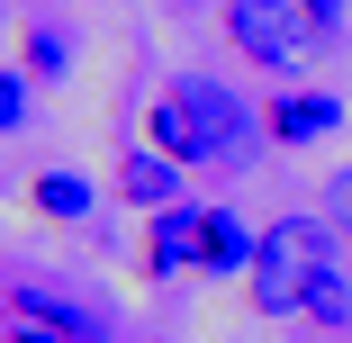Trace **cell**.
Masks as SVG:
<instances>
[{"mask_svg": "<svg viewBox=\"0 0 352 343\" xmlns=\"http://www.w3.org/2000/svg\"><path fill=\"white\" fill-rule=\"evenodd\" d=\"M307 10H316V19H325V27H334V19H343V0H307Z\"/></svg>", "mask_w": 352, "mask_h": 343, "instance_id": "obj_14", "label": "cell"}, {"mask_svg": "<svg viewBox=\"0 0 352 343\" xmlns=\"http://www.w3.org/2000/svg\"><path fill=\"white\" fill-rule=\"evenodd\" d=\"M271 145H316V135H334L343 126V100L334 91H289V100H271Z\"/></svg>", "mask_w": 352, "mask_h": 343, "instance_id": "obj_5", "label": "cell"}, {"mask_svg": "<svg viewBox=\"0 0 352 343\" xmlns=\"http://www.w3.org/2000/svg\"><path fill=\"white\" fill-rule=\"evenodd\" d=\"M0 343H73V334H63V325H45V316H19Z\"/></svg>", "mask_w": 352, "mask_h": 343, "instance_id": "obj_13", "label": "cell"}, {"mask_svg": "<svg viewBox=\"0 0 352 343\" xmlns=\"http://www.w3.org/2000/svg\"><path fill=\"white\" fill-rule=\"evenodd\" d=\"M253 244L262 235H244V217L199 208V271H253Z\"/></svg>", "mask_w": 352, "mask_h": 343, "instance_id": "obj_7", "label": "cell"}, {"mask_svg": "<svg viewBox=\"0 0 352 343\" xmlns=\"http://www.w3.org/2000/svg\"><path fill=\"white\" fill-rule=\"evenodd\" d=\"M118 190H126V208H181V163L163 145H126Z\"/></svg>", "mask_w": 352, "mask_h": 343, "instance_id": "obj_4", "label": "cell"}, {"mask_svg": "<svg viewBox=\"0 0 352 343\" xmlns=\"http://www.w3.org/2000/svg\"><path fill=\"white\" fill-rule=\"evenodd\" d=\"M36 208H45V217H63V226L91 217V181H82V172H36Z\"/></svg>", "mask_w": 352, "mask_h": 343, "instance_id": "obj_8", "label": "cell"}, {"mask_svg": "<svg viewBox=\"0 0 352 343\" xmlns=\"http://www.w3.org/2000/svg\"><path fill=\"white\" fill-rule=\"evenodd\" d=\"M307 316H316V325H352V280H343L334 262L307 280Z\"/></svg>", "mask_w": 352, "mask_h": 343, "instance_id": "obj_9", "label": "cell"}, {"mask_svg": "<svg viewBox=\"0 0 352 343\" xmlns=\"http://www.w3.org/2000/svg\"><path fill=\"white\" fill-rule=\"evenodd\" d=\"M325 271V226H307V217H280L262 244H253V307L262 316H307V280Z\"/></svg>", "mask_w": 352, "mask_h": 343, "instance_id": "obj_3", "label": "cell"}, {"mask_svg": "<svg viewBox=\"0 0 352 343\" xmlns=\"http://www.w3.org/2000/svg\"><path fill=\"white\" fill-rule=\"evenodd\" d=\"M325 226H343V235H352V163L325 181Z\"/></svg>", "mask_w": 352, "mask_h": 343, "instance_id": "obj_12", "label": "cell"}, {"mask_svg": "<svg viewBox=\"0 0 352 343\" xmlns=\"http://www.w3.org/2000/svg\"><path fill=\"white\" fill-rule=\"evenodd\" d=\"M28 73L63 82V73H73V36H63V27H28Z\"/></svg>", "mask_w": 352, "mask_h": 343, "instance_id": "obj_10", "label": "cell"}, {"mask_svg": "<svg viewBox=\"0 0 352 343\" xmlns=\"http://www.w3.org/2000/svg\"><path fill=\"white\" fill-rule=\"evenodd\" d=\"M199 262V208L181 199V208H154V244H145V271L154 280H172V271Z\"/></svg>", "mask_w": 352, "mask_h": 343, "instance_id": "obj_6", "label": "cell"}, {"mask_svg": "<svg viewBox=\"0 0 352 343\" xmlns=\"http://www.w3.org/2000/svg\"><path fill=\"white\" fill-rule=\"evenodd\" d=\"M28 82H36L28 63H19V73H0V135H10V126L28 118Z\"/></svg>", "mask_w": 352, "mask_h": 343, "instance_id": "obj_11", "label": "cell"}, {"mask_svg": "<svg viewBox=\"0 0 352 343\" xmlns=\"http://www.w3.org/2000/svg\"><path fill=\"white\" fill-rule=\"evenodd\" d=\"M226 36H235L244 63H262V73H298V63L325 45V19L307 0H226Z\"/></svg>", "mask_w": 352, "mask_h": 343, "instance_id": "obj_2", "label": "cell"}, {"mask_svg": "<svg viewBox=\"0 0 352 343\" xmlns=\"http://www.w3.org/2000/svg\"><path fill=\"white\" fill-rule=\"evenodd\" d=\"M253 109L226 91V82H208V73H190V82H172L163 100H154V118H145V145H163L181 172H199V163H253Z\"/></svg>", "mask_w": 352, "mask_h": 343, "instance_id": "obj_1", "label": "cell"}, {"mask_svg": "<svg viewBox=\"0 0 352 343\" xmlns=\"http://www.w3.org/2000/svg\"><path fill=\"white\" fill-rule=\"evenodd\" d=\"M172 10H190V0H172Z\"/></svg>", "mask_w": 352, "mask_h": 343, "instance_id": "obj_15", "label": "cell"}]
</instances>
